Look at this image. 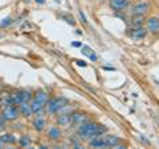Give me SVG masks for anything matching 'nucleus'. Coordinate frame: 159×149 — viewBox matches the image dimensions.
Returning <instances> with one entry per match:
<instances>
[{"instance_id":"f257e3e1","label":"nucleus","mask_w":159,"mask_h":149,"mask_svg":"<svg viewBox=\"0 0 159 149\" xmlns=\"http://www.w3.org/2000/svg\"><path fill=\"white\" fill-rule=\"evenodd\" d=\"M105 132H106L105 127L97 125L96 123H89V121L81 124L80 128H78V131H77L80 137L85 138V140H89V141H90L92 138L97 137V136H102Z\"/></svg>"},{"instance_id":"f03ea898","label":"nucleus","mask_w":159,"mask_h":149,"mask_svg":"<svg viewBox=\"0 0 159 149\" xmlns=\"http://www.w3.org/2000/svg\"><path fill=\"white\" fill-rule=\"evenodd\" d=\"M66 100L65 99H62V97H54V99H51V100H48L47 101V111L49 113H56L58 112L60 109H61L62 107H65L66 105Z\"/></svg>"},{"instance_id":"7ed1b4c3","label":"nucleus","mask_w":159,"mask_h":149,"mask_svg":"<svg viewBox=\"0 0 159 149\" xmlns=\"http://www.w3.org/2000/svg\"><path fill=\"white\" fill-rule=\"evenodd\" d=\"M19 108L16 105H7L2 109V116L6 121H13L19 117Z\"/></svg>"},{"instance_id":"20e7f679","label":"nucleus","mask_w":159,"mask_h":149,"mask_svg":"<svg viewBox=\"0 0 159 149\" xmlns=\"http://www.w3.org/2000/svg\"><path fill=\"white\" fill-rule=\"evenodd\" d=\"M148 7H150V4H148V2H146V0H142V2H138L135 6L133 7V16H139V15H145L147 12V9Z\"/></svg>"},{"instance_id":"39448f33","label":"nucleus","mask_w":159,"mask_h":149,"mask_svg":"<svg viewBox=\"0 0 159 149\" xmlns=\"http://www.w3.org/2000/svg\"><path fill=\"white\" fill-rule=\"evenodd\" d=\"M146 33H147L146 29H143L142 27H133V29H130V32H129V36H130V39H133V40L139 41L146 37Z\"/></svg>"},{"instance_id":"423d86ee","label":"nucleus","mask_w":159,"mask_h":149,"mask_svg":"<svg viewBox=\"0 0 159 149\" xmlns=\"http://www.w3.org/2000/svg\"><path fill=\"white\" fill-rule=\"evenodd\" d=\"M19 113L24 117H29L32 116V109H31V104L28 101H23L21 104L19 105Z\"/></svg>"},{"instance_id":"0eeeda50","label":"nucleus","mask_w":159,"mask_h":149,"mask_svg":"<svg viewBox=\"0 0 159 149\" xmlns=\"http://www.w3.org/2000/svg\"><path fill=\"white\" fill-rule=\"evenodd\" d=\"M147 31L151 33H159V20L155 17H150L147 20Z\"/></svg>"},{"instance_id":"6e6552de","label":"nucleus","mask_w":159,"mask_h":149,"mask_svg":"<svg viewBox=\"0 0 159 149\" xmlns=\"http://www.w3.org/2000/svg\"><path fill=\"white\" fill-rule=\"evenodd\" d=\"M129 4V0H110V7L114 11H122Z\"/></svg>"},{"instance_id":"1a4fd4ad","label":"nucleus","mask_w":159,"mask_h":149,"mask_svg":"<svg viewBox=\"0 0 159 149\" xmlns=\"http://www.w3.org/2000/svg\"><path fill=\"white\" fill-rule=\"evenodd\" d=\"M31 109H32V115H37V116H40L43 113V111H44V104H41L40 101H37V100H32V103H31Z\"/></svg>"},{"instance_id":"9d476101","label":"nucleus","mask_w":159,"mask_h":149,"mask_svg":"<svg viewBox=\"0 0 159 149\" xmlns=\"http://www.w3.org/2000/svg\"><path fill=\"white\" fill-rule=\"evenodd\" d=\"M88 121V117L85 115H81V113H74V115H72V124H74V125H81V124L86 123Z\"/></svg>"},{"instance_id":"9b49d317","label":"nucleus","mask_w":159,"mask_h":149,"mask_svg":"<svg viewBox=\"0 0 159 149\" xmlns=\"http://www.w3.org/2000/svg\"><path fill=\"white\" fill-rule=\"evenodd\" d=\"M57 124L61 127H66V125H70L72 124V115H60L57 117Z\"/></svg>"},{"instance_id":"f8f14e48","label":"nucleus","mask_w":159,"mask_h":149,"mask_svg":"<svg viewBox=\"0 0 159 149\" xmlns=\"http://www.w3.org/2000/svg\"><path fill=\"white\" fill-rule=\"evenodd\" d=\"M9 97H11V103H12V105H20V104L23 103V95H21V91L11 93V95H9Z\"/></svg>"},{"instance_id":"ddd939ff","label":"nucleus","mask_w":159,"mask_h":149,"mask_svg":"<svg viewBox=\"0 0 159 149\" xmlns=\"http://www.w3.org/2000/svg\"><path fill=\"white\" fill-rule=\"evenodd\" d=\"M32 125H33V128L36 129V131L41 132L43 129L45 128V120H44V118H41V117H36V118L33 120Z\"/></svg>"},{"instance_id":"4468645a","label":"nucleus","mask_w":159,"mask_h":149,"mask_svg":"<svg viewBox=\"0 0 159 149\" xmlns=\"http://www.w3.org/2000/svg\"><path fill=\"white\" fill-rule=\"evenodd\" d=\"M90 147H93V148H105L106 145H105V141H103L102 136L101 137L97 136V137H94L90 140Z\"/></svg>"},{"instance_id":"2eb2a0df","label":"nucleus","mask_w":159,"mask_h":149,"mask_svg":"<svg viewBox=\"0 0 159 149\" xmlns=\"http://www.w3.org/2000/svg\"><path fill=\"white\" fill-rule=\"evenodd\" d=\"M48 135L49 137L52 138V140H58L60 136H61V131L57 128V127H51L48 131Z\"/></svg>"},{"instance_id":"dca6fc26","label":"nucleus","mask_w":159,"mask_h":149,"mask_svg":"<svg viewBox=\"0 0 159 149\" xmlns=\"http://www.w3.org/2000/svg\"><path fill=\"white\" fill-rule=\"evenodd\" d=\"M103 138V141H105V145L106 147H116L118 145V137L116 136H105V137H102Z\"/></svg>"},{"instance_id":"f3484780","label":"nucleus","mask_w":159,"mask_h":149,"mask_svg":"<svg viewBox=\"0 0 159 149\" xmlns=\"http://www.w3.org/2000/svg\"><path fill=\"white\" fill-rule=\"evenodd\" d=\"M0 141L3 144H15L16 142V137L13 135H9V133H6V135L0 136Z\"/></svg>"},{"instance_id":"a211bd4d","label":"nucleus","mask_w":159,"mask_h":149,"mask_svg":"<svg viewBox=\"0 0 159 149\" xmlns=\"http://www.w3.org/2000/svg\"><path fill=\"white\" fill-rule=\"evenodd\" d=\"M34 100H37L45 105L47 101H48V95L44 91H39V92H36V95H34Z\"/></svg>"},{"instance_id":"6ab92c4d","label":"nucleus","mask_w":159,"mask_h":149,"mask_svg":"<svg viewBox=\"0 0 159 149\" xmlns=\"http://www.w3.org/2000/svg\"><path fill=\"white\" fill-rule=\"evenodd\" d=\"M0 105H2V107L12 105V103H11V97H9L8 93H2V95H0Z\"/></svg>"},{"instance_id":"aec40b11","label":"nucleus","mask_w":159,"mask_h":149,"mask_svg":"<svg viewBox=\"0 0 159 149\" xmlns=\"http://www.w3.org/2000/svg\"><path fill=\"white\" fill-rule=\"evenodd\" d=\"M20 145H21L23 148H29V147H31V138H29L28 136H23L21 138H20Z\"/></svg>"},{"instance_id":"412c9836","label":"nucleus","mask_w":159,"mask_h":149,"mask_svg":"<svg viewBox=\"0 0 159 149\" xmlns=\"http://www.w3.org/2000/svg\"><path fill=\"white\" fill-rule=\"evenodd\" d=\"M82 53H84V55H86V56H89L93 61H96V60H97V56L93 53V51H92V49L89 48V47H84V52H82Z\"/></svg>"},{"instance_id":"4be33fe9","label":"nucleus","mask_w":159,"mask_h":149,"mask_svg":"<svg viewBox=\"0 0 159 149\" xmlns=\"http://www.w3.org/2000/svg\"><path fill=\"white\" fill-rule=\"evenodd\" d=\"M142 15H139V16H134V19L131 20V24H133V27H141V24H142Z\"/></svg>"},{"instance_id":"5701e85b","label":"nucleus","mask_w":159,"mask_h":149,"mask_svg":"<svg viewBox=\"0 0 159 149\" xmlns=\"http://www.w3.org/2000/svg\"><path fill=\"white\" fill-rule=\"evenodd\" d=\"M21 95H23V101H29L32 99V93L29 91H21Z\"/></svg>"},{"instance_id":"b1692460","label":"nucleus","mask_w":159,"mask_h":149,"mask_svg":"<svg viewBox=\"0 0 159 149\" xmlns=\"http://www.w3.org/2000/svg\"><path fill=\"white\" fill-rule=\"evenodd\" d=\"M11 23H12V19H11V17L3 19V22L0 23V27H2V28H4V27H8V26H9V24H11Z\"/></svg>"},{"instance_id":"393cba45","label":"nucleus","mask_w":159,"mask_h":149,"mask_svg":"<svg viewBox=\"0 0 159 149\" xmlns=\"http://www.w3.org/2000/svg\"><path fill=\"white\" fill-rule=\"evenodd\" d=\"M4 118H3V116H2V113H0V131H2V129L4 128Z\"/></svg>"},{"instance_id":"a878e982","label":"nucleus","mask_w":159,"mask_h":149,"mask_svg":"<svg viewBox=\"0 0 159 149\" xmlns=\"http://www.w3.org/2000/svg\"><path fill=\"white\" fill-rule=\"evenodd\" d=\"M76 63H77V65H81V67H86V63H85V61H82V60H81V61H76Z\"/></svg>"},{"instance_id":"bb28decb","label":"nucleus","mask_w":159,"mask_h":149,"mask_svg":"<svg viewBox=\"0 0 159 149\" xmlns=\"http://www.w3.org/2000/svg\"><path fill=\"white\" fill-rule=\"evenodd\" d=\"M72 46H73V47H81L82 44H81V41H80V43H78V41H74V43L72 44Z\"/></svg>"},{"instance_id":"cd10ccee","label":"nucleus","mask_w":159,"mask_h":149,"mask_svg":"<svg viewBox=\"0 0 159 149\" xmlns=\"http://www.w3.org/2000/svg\"><path fill=\"white\" fill-rule=\"evenodd\" d=\"M37 3H44V0H36Z\"/></svg>"},{"instance_id":"c85d7f7f","label":"nucleus","mask_w":159,"mask_h":149,"mask_svg":"<svg viewBox=\"0 0 159 149\" xmlns=\"http://www.w3.org/2000/svg\"><path fill=\"white\" fill-rule=\"evenodd\" d=\"M2 147H3V142H2V141H0V148H2Z\"/></svg>"}]
</instances>
